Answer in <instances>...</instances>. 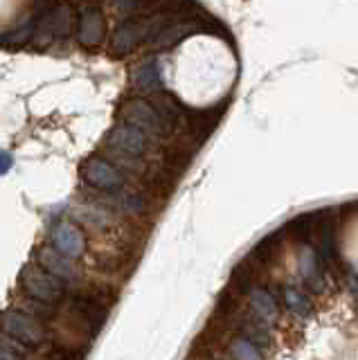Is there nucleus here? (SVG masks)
Here are the masks:
<instances>
[{
  "label": "nucleus",
  "mask_w": 358,
  "mask_h": 360,
  "mask_svg": "<svg viewBox=\"0 0 358 360\" xmlns=\"http://www.w3.org/2000/svg\"><path fill=\"white\" fill-rule=\"evenodd\" d=\"M20 286L32 300L41 304H59L65 295V284L57 275L48 273L39 264H30L20 273Z\"/></svg>",
  "instance_id": "obj_1"
},
{
  "label": "nucleus",
  "mask_w": 358,
  "mask_h": 360,
  "mask_svg": "<svg viewBox=\"0 0 358 360\" xmlns=\"http://www.w3.org/2000/svg\"><path fill=\"white\" fill-rule=\"evenodd\" d=\"M0 331L25 347H39L48 335L46 326H43V322L37 315L14 311V309L0 313Z\"/></svg>",
  "instance_id": "obj_2"
},
{
  "label": "nucleus",
  "mask_w": 358,
  "mask_h": 360,
  "mask_svg": "<svg viewBox=\"0 0 358 360\" xmlns=\"http://www.w3.org/2000/svg\"><path fill=\"white\" fill-rule=\"evenodd\" d=\"M160 27H162V16L122 22V25L115 30L113 39H110V52L115 56H124L136 50L140 43H144L147 39H153L155 34L160 32Z\"/></svg>",
  "instance_id": "obj_3"
},
{
  "label": "nucleus",
  "mask_w": 358,
  "mask_h": 360,
  "mask_svg": "<svg viewBox=\"0 0 358 360\" xmlns=\"http://www.w3.org/2000/svg\"><path fill=\"white\" fill-rule=\"evenodd\" d=\"M120 115L127 124H133V127L142 129L144 133H165L170 129V124H167L165 115L155 108L151 101L147 99H140V97H131V99H124V104L120 108Z\"/></svg>",
  "instance_id": "obj_4"
},
{
  "label": "nucleus",
  "mask_w": 358,
  "mask_h": 360,
  "mask_svg": "<svg viewBox=\"0 0 358 360\" xmlns=\"http://www.w3.org/2000/svg\"><path fill=\"white\" fill-rule=\"evenodd\" d=\"M82 174H84L86 183L97 187V189L113 191V189H120L122 185H124V176H122V172L115 165L104 160V158H88V160L84 162Z\"/></svg>",
  "instance_id": "obj_5"
},
{
  "label": "nucleus",
  "mask_w": 358,
  "mask_h": 360,
  "mask_svg": "<svg viewBox=\"0 0 358 360\" xmlns=\"http://www.w3.org/2000/svg\"><path fill=\"white\" fill-rule=\"evenodd\" d=\"M108 144L113 146V149L127 153V155H142L144 151H147L149 140H147V133H144L142 129L122 122V124H117V127L110 129Z\"/></svg>",
  "instance_id": "obj_6"
},
{
  "label": "nucleus",
  "mask_w": 358,
  "mask_h": 360,
  "mask_svg": "<svg viewBox=\"0 0 358 360\" xmlns=\"http://www.w3.org/2000/svg\"><path fill=\"white\" fill-rule=\"evenodd\" d=\"M52 248L68 259H79L86 252V236L75 223H59L52 230Z\"/></svg>",
  "instance_id": "obj_7"
},
{
  "label": "nucleus",
  "mask_w": 358,
  "mask_h": 360,
  "mask_svg": "<svg viewBox=\"0 0 358 360\" xmlns=\"http://www.w3.org/2000/svg\"><path fill=\"white\" fill-rule=\"evenodd\" d=\"M37 262L41 268H46L48 273L57 275L59 279H75L77 277V266L72 264V259L61 255L57 248H52V245L41 248L39 255H37Z\"/></svg>",
  "instance_id": "obj_8"
},
{
  "label": "nucleus",
  "mask_w": 358,
  "mask_h": 360,
  "mask_svg": "<svg viewBox=\"0 0 358 360\" xmlns=\"http://www.w3.org/2000/svg\"><path fill=\"white\" fill-rule=\"evenodd\" d=\"M104 39V16L99 9H84L79 16V41L84 45H97Z\"/></svg>",
  "instance_id": "obj_9"
},
{
  "label": "nucleus",
  "mask_w": 358,
  "mask_h": 360,
  "mask_svg": "<svg viewBox=\"0 0 358 360\" xmlns=\"http://www.w3.org/2000/svg\"><path fill=\"white\" fill-rule=\"evenodd\" d=\"M298 264H300V275L305 277L307 284L311 288L320 290L322 288V268H320L316 250L309 245H302V250L298 255Z\"/></svg>",
  "instance_id": "obj_10"
},
{
  "label": "nucleus",
  "mask_w": 358,
  "mask_h": 360,
  "mask_svg": "<svg viewBox=\"0 0 358 360\" xmlns=\"http://www.w3.org/2000/svg\"><path fill=\"white\" fill-rule=\"evenodd\" d=\"M72 307H75V311L79 313L88 324L93 326V331H97L99 326H102L104 318H106V309L97 300H93V297H84V295L75 297Z\"/></svg>",
  "instance_id": "obj_11"
},
{
  "label": "nucleus",
  "mask_w": 358,
  "mask_h": 360,
  "mask_svg": "<svg viewBox=\"0 0 358 360\" xmlns=\"http://www.w3.org/2000/svg\"><path fill=\"white\" fill-rule=\"evenodd\" d=\"M250 304L257 318H262L264 322H271L277 318V304L275 297L266 288H250Z\"/></svg>",
  "instance_id": "obj_12"
},
{
  "label": "nucleus",
  "mask_w": 358,
  "mask_h": 360,
  "mask_svg": "<svg viewBox=\"0 0 358 360\" xmlns=\"http://www.w3.org/2000/svg\"><path fill=\"white\" fill-rule=\"evenodd\" d=\"M133 84H136L140 90H158L162 79H160V68L155 61H144L140 63L136 70H133Z\"/></svg>",
  "instance_id": "obj_13"
},
{
  "label": "nucleus",
  "mask_w": 358,
  "mask_h": 360,
  "mask_svg": "<svg viewBox=\"0 0 358 360\" xmlns=\"http://www.w3.org/2000/svg\"><path fill=\"white\" fill-rule=\"evenodd\" d=\"M284 304L290 313L298 315V318H309L311 315V302L305 292H300L298 288H290V286L284 288Z\"/></svg>",
  "instance_id": "obj_14"
},
{
  "label": "nucleus",
  "mask_w": 358,
  "mask_h": 360,
  "mask_svg": "<svg viewBox=\"0 0 358 360\" xmlns=\"http://www.w3.org/2000/svg\"><path fill=\"white\" fill-rule=\"evenodd\" d=\"M189 32H192V27H189V25H170V27H165L153 37V48H170V45L183 41V37H187Z\"/></svg>",
  "instance_id": "obj_15"
},
{
  "label": "nucleus",
  "mask_w": 358,
  "mask_h": 360,
  "mask_svg": "<svg viewBox=\"0 0 358 360\" xmlns=\"http://www.w3.org/2000/svg\"><path fill=\"white\" fill-rule=\"evenodd\" d=\"M232 356L234 360H264L260 347L250 340H245V338H237V340L232 342Z\"/></svg>",
  "instance_id": "obj_16"
},
{
  "label": "nucleus",
  "mask_w": 358,
  "mask_h": 360,
  "mask_svg": "<svg viewBox=\"0 0 358 360\" xmlns=\"http://www.w3.org/2000/svg\"><path fill=\"white\" fill-rule=\"evenodd\" d=\"M320 250L324 262L329 266L335 264V232H333V225L331 223H324L322 225V236H320Z\"/></svg>",
  "instance_id": "obj_17"
},
{
  "label": "nucleus",
  "mask_w": 358,
  "mask_h": 360,
  "mask_svg": "<svg viewBox=\"0 0 358 360\" xmlns=\"http://www.w3.org/2000/svg\"><path fill=\"white\" fill-rule=\"evenodd\" d=\"M72 25V11L68 7H59L54 11V22H52V32L59 34V37H65L70 32Z\"/></svg>",
  "instance_id": "obj_18"
},
{
  "label": "nucleus",
  "mask_w": 358,
  "mask_h": 360,
  "mask_svg": "<svg viewBox=\"0 0 358 360\" xmlns=\"http://www.w3.org/2000/svg\"><path fill=\"white\" fill-rule=\"evenodd\" d=\"M48 360H84L82 349H70V347H54L50 349Z\"/></svg>",
  "instance_id": "obj_19"
},
{
  "label": "nucleus",
  "mask_w": 358,
  "mask_h": 360,
  "mask_svg": "<svg viewBox=\"0 0 358 360\" xmlns=\"http://www.w3.org/2000/svg\"><path fill=\"white\" fill-rule=\"evenodd\" d=\"M0 360H25V358L16 347H12L5 340H0Z\"/></svg>",
  "instance_id": "obj_20"
},
{
  "label": "nucleus",
  "mask_w": 358,
  "mask_h": 360,
  "mask_svg": "<svg viewBox=\"0 0 358 360\" xmlns=\"http://www.w3.org/2000/svg\"><path fill=\"white\" fill-rule=\"evenodd\" d=\"M14 165V158L9 151H0V176H5Z\"/></svg>",
  "instance_id": "obj_21"
},
{
  "label": "nucleus",
  "mask_w": 358,
  "mask_h": 360,
  "mask_svg": "<svg viewBox=\"0 0 358 360\" xmlns=\"http://www.w3.org/2000/svg\"><path fill=\"white\" fill-rule=\"evenodd\" d=\"M354 288H356V290H358V279H356V281H354Z\"/></svg>",
  "instance_id": "obj_22"
}]
</instances>
